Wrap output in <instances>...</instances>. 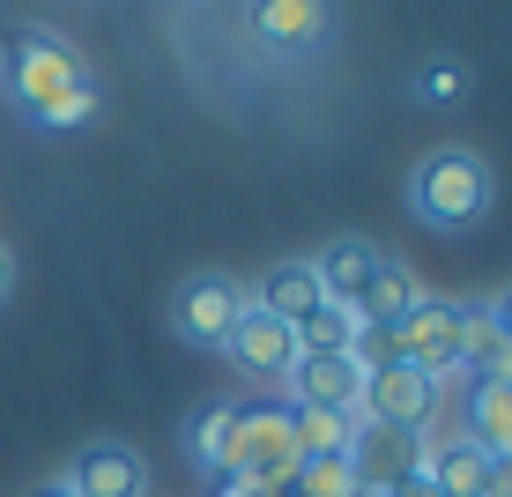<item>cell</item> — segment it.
Returning <instances> with one entry per match:
<instances>
[{"label":"cell","mask_w":512,"mask_h":497,"mask_svg":"<svg viewBox=\"0 0 512 497\" xmlns=\"http://www.w3.org/2000/svg\"><path fill=\"white\" fill-rule=\"evenodd\" d=\"M282 401L342 408V416H357V401H364V364H357V357H297L290 386H282Z\"/></svg>","instance_id":"cell-12"},{"label":"cell","mask_w":512,"mask_h":497,"mask_svg":"<svg viewBox=\"0 0 512 497\" xmlns=\"http://www.w3.org/2000/svg\"><path fill=\"white\" fill-rule=\"evenodd\" d=\"M468 446L512 460V379H468Z\"/></svg>","instance_id":"cell-16"},{"label":"cell","mask_w":512,"mask_h":497,"mask_svg":"<svg viewBox=\"0 0 512 497\" xmlns=\"http://www.w3.org/2000/svg\"><path fill=\"white\" fill-rule=\"evenodd\" d=\"M67 497H149V460L134 446H119V438H97V446H82L67 460Z\"/></svg>","instance_id":"cell-9"},{"label":"cell","mask_w":512,"mask_h":497,"mask_svg":"<svg viewBox=\"0 0 512 497\" xmlns=\"http://www.w3.org/2000/svg\"><path fill=\"white\" fill-rule=\"evenodd\" d=\"M30 497H67V483H38V490H30Z\"/></svg>","instance_id":"cell-27"},{"label":"cell","mask_w":512,"mask_h":497,"mask_svg":"<svg viewBox=\"0 0 512 497\" xmlns=\"http://www.w3.org/2000/svg\"><path fill=\"white\" fill-rule=\"evenodd\" d=\"M379 497H438V490L423 483V475H409V483H394V490H379Z\"/></svg>","instance_id":"cell-26"},{"label":"cell","mask_w":512,"mask_h":497,"mask_svg":"<svg viewBox=\"0 0 512 497\" xmlns=\"http://www.w3.org/2000/svg\"><path fill=\"white\" fill-rule=\"evenodd\" d=\"M245 38L260 60L305 67L334 45V0H245Z\"/></svg>","instance_id":"cell-4"},{"label":"cell","mask_w":512,"mask_h":497,"mask_svg":"<svg viewBox=\"0 0 512 497\" xmlns=\"http://www.w3.org/2000/svg\"><path fill=\"white\" fill-rule=\"evenodd\" d=\"M379 245L372 238H357V230H342V238H327L320 245V253H312V275H320V290H327V305H357V297H364V282H372L379 275Z\"/></svg>","instance_id":"cell-13"},{"label":"cell","mask_w":512,"mask_h":497,"mask_svg":"<svg viewBox=\"0 0 512 497\" xmlns=\"http://www.w3.org/2000/svg\"><path fill=\"white\" fill-rule=\"evenodd\" d=\"M216 497H282V490H260V483H238V475H216Z\"/></svg>","instance_id":"cell-23"},{"label":"cell","mask_w":512,"mask_h":497,"mask_svg":"<svg viewBox=\"0 0 512 497\" xmlns=\"http://www.w3.org/2000/svg\"><path fill=\"white\" fill-rule=\"evenodd\" d=\"M223 475L260 483V490H290V475H297V438H290V401H282V394L238 401V431H231V460H223Z\"/></svg>","instance_id":"cell-3"},{"label":"cell","mask_w":512,"mask_h":497,"mask_svg":"<svg viewBox=\"0 0 512 497\" xmlns=\"http://www.w3.org/2000/svg\"><path fill=\"white\" fill-rule=\"evenodd\" d=\"M8 290H15V253H8V238H0V305H8Z\"/></svg>","instance_id":"cell-25"},{"label":"cell","mask_w":512,"mask_h":497,"mask_svg":"<svg viewBox=\"0 0 512 497\" xmlns=\"http://www.w3.org/2000/svg\"><path fill=\"white\" fill-rule=\"evenodd\" d=\"M453 334H461V305H453V297H431V290H423L416 305L394 319V349H401V364H416L423 379H438V386L461 371V364H453Z\"/></svg>","instance_id":"cell-7"},{"label":"cell","mask_w":512,"mask_h":497,"mask_svg":"<svg viewBox=\"0 0 512 497\" xmlns=\"http://www.w3.org/2000/svg\"><path fill=\"white\" fill-rule=\"evenodd\" d=\"M231 431H238V401L201 408L193 431H186V460H193V468H208V475H223V460H231Z\"/></svg>","instance_id":"cell-19"},{"label":"cell","mask_w":512,"mask_h":497,"mask_svg":"<svg viewBox=\"0 0 512 497\" xmlns=\"http://www.w3.org/2000/svg\"><path fill=\"white\" fill-rule=\"evenodd\" d=\"M349 342H357V312H342V305L312 312L297 327V357H349Z\"/></svg>","instance_id":"cell-20"},{"label":"cell","mask_w":512,"mask_h":497,"mask_svg":"<svg viewBox=\"0 0 512 497\" xmlns=\"http://www.w3.org/2000/svg\"><path fill=\"white\" fill-rule=\"evenodd\" d=\"M490 164L461 141H446V149H423L416 171H409V216L431 223V230H475L490 208Z\"/></svg>","instance_id":"cell-2"},{"label":"cell","mask_w":512,"mask_h":497,"mask_svg":"<svg viewBox=\"0 0 512 497\" xmlns=\"http://www.w3.org/2000/svg\"><path fill=\"white\" fill-rule=\"evenodd\" d=\"M490 319H498V334H505V342H512V282H505V290H498V297H490Z\"/></svg>","instance_id":"cell-24"},{"label":"cell","mask_w":512,"mask_h":497,"mask_svg":"<svg viewBox=\"0 0 512 497\" xmlns=\"http://www.w3.org/2000/svg\"><path fill=\"white\" fill-rule=\"evenodd\" d=\"M282 497H290V490H282Z\"/></svg>","instance_id":"cell-28"},{"label":"cell","mask_w":512,"mask_h":497,"mask_svg":"<svg viewBox=\"0 0 512 497\" xmlns=\"http://www.w3.org/2000/svg\"><path fill=\"white\" fill-rule=\"evenodd\" d=\"M223 357H231V371H238L245 386H268V394H282V386H290V371H297V334L275 327L268 312L245 305V319L231 327V342H223Z\"/></svg>","instance_id":"cell-8"},{"label":"cell","mask_w":512,"mask_h":497,"mask_svg":"<svg viewBox=\"0 0 512 497\" xmlns=\"http://www.w3.org/2000/svg\"><path fill=\"white\" fill-rule=\"evenodd\" d=\"M416 297H423V282L401 268V260H379V275L364 282V297H357L349 312H357V327H394V319L409 312Z\"/></svg>","instance_id":"cell-18"},{"label":"cell","mask_w":512,"mask_h":497,"mask_svg":"<svg viewBox=\"0 0 512 497\" xmlns=\"http://www.w3.org/2000/svg\"><path fill=\"white\" fill-rule=\"evenodd\" d=\"M364 423L342 416V408H305L290 401V438H297V460H342L349 446H357Z\"/></svg>","instance_id":"cell-17"},{"label":"cell","mask_w":512,"mask_h":497,"mask_svg":"<svg viewBox=\"0 0 512 497\" xmlns=\"http://www.w3.org/2000/svg\"><path fill=\"white\" fill-rule=\"evenodd\" d=\"M349 468H357V490L364 497H379V490L423 475V438L416 431H379V423H364L357 446H349Z\"/></svg>","instance_id":"cell-10"},{"label":"cell","mask_w":512,"mask_h":497,"mask_svg":"<svg viewBox=\"0 0 512 497\" xmlns=\"http://www.w3.org/2000/svg\"><path fill=\"white\" fill-rule=\"evenodd\" d=\"M82 82H90L82 52L67 38H52V30H15V38L0 45V90H8V104L30 119V127H45Z\"/></svg>","instance_id":"cell-1"},{"label":"cell","mask_w":512,"mask_h":497,"mask_svg":"<svg viewBox=\"0 0 512 497\" xmlns=\"http://www.w3.org/2000/svg\"><path fill=\"white\" fill-rule=\"evenodd\" d=\"M238 319H245V282L231 268L186 275L179 297H171V327H179V342H193V349H223Z\"/></svg>","instance_id":"cell-5"},{"label":"cell","mask_w":512,"mask_h":497,"mask_svg":"<svg viewBox=\"0 0 512 497\" xmlns=\"http://www.w3.org/2000/svg\"><path fill=\"white\" fill-rule=\"evenodd\" d=\"M290 497H364V490H357V468H349V453H342V460H297Z\"/></svg>","instance_id":"cell-21"},{"label":"cell","mask_w":512,"mask_h":497,"mask_svg":"<svg viewBox=\"0 0 512 497\" xmlns=\"http://www.w3.org/2000/svg\"><path fill=\"white\" fill-rule=\"evenodd\" d=\"M245 305L253 312H268L275 327H305L312 312H327V290H320V275H312V260H282V268H268L253 282V290H245Z\"/></svg>","instance_id":"cell-11"},{"label":"cell","mask_w":512,"mask_h":497,"mask_svg":"<svg viewBox=\"0 0 512 497\" xmlns=\"http://www.w3.org/2000/svg\"><path fill=\"white\" fill-rule=\"evenodd\" d=\"M490 460L483 446H468V438H446V446H423V483L438 497H490Z\"/></svg>","instance_id":"cell-14"},{"label":"cell","mask_w":512,"mask_h":497,"mask_svg":"<svg viewBox=\"0 0 512 497\" xmlns=\"http://www.w3.org/2000/svg\"><path fill=\"white\" fill-rule=\"evenodd\" d=\"M438 416V379H423L416 364H386V371H364V401H357V423H379V431H416Z\"/></svg>","instance_id":"cell-6"},{"label":"cell","mask_w":512,"mask_h":497,"mask_svg":"<svg viewBox=\"0 0 512 497\" xmlns=\"http://www.w3.org/2000/svg\"><path fill=\"white\" fill-rule=\"evenodd\" d=\"M453 364L468 379H512V342L498 334L490 305H461V334H453Z\"/></svg>","instance_id":"cell-15"},{"label":"cell","mask_w":512,"mask_h":497,"mask_svg":"<svg viewBox=\"0 0 512 497\" xmlns=\"http://www.w3.org/2000/svg\"><path fill=\"white\" fill-rule=\"evenodd\" d=\"M461 90H468V67L453 60V52L416 67V97H423V104H461Z\"/></svg>","instance_id":"cell-22"}]
</instances>
